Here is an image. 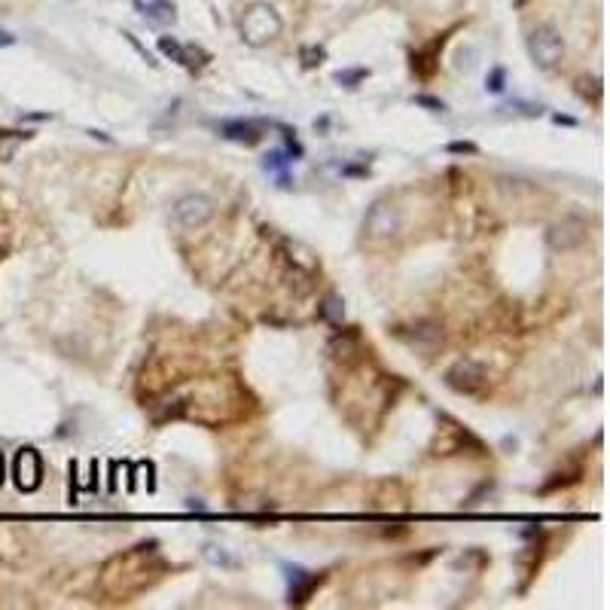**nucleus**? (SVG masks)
Returning a JSON list of instances; mask_svg holds the SVG:
<instances>
[{"label": "nucleus", "instance_id": "obj_1", "mask_svg": "<svg viewBox=\"0 0 610 610\" xmlns=\"http://www.w3.org/2000/svg\"><path fill=\"white\" fill-rule=\"evenodd\" d=\"M281 28H284V22H281L278 9L269 6V4H250L238 18L241 40L244 43H250V46L272 43V40L281 34Z\"/></svg>", "mask_w": 610, "mask_h": 610}, {"label": "nucleus", "instance_id": "obj_2", "mask_svg": "<svg viewBox=\"0 0 610 610\" xmlns=\"http://www.w3.org/2000/svg\"><path fill=\"white\" fill-rule=\"evenodd\" d=\"M152 555H159V546H156V543H140V546L131 549V553L116 555V558H113V562H116L119 567H126V571H128V574H119L122 586L116 589V592L128 595V592H138V589L150 586V577H144V574H152V571H150V565H147Z\"/></svg>", "mask_w": 610, "mask_h": 610}, {"label": "nucleus", "instance_id": "obj_3", "mask_svg": "<svg viewBox=\"0 0 610 610\" xmlns=\"http://www.w3.org/2000/svg\"><path fill=\"white\" fill-rule=\"evenodd\" d=\"M528 55L537 67L555 70L565 61V37L553 25H540L528 34Z\"/></svg>", "mask_w": 610, "mask_h": 610}, {"label": "nucleus", "instance_id": "obj_4", "mask_svg": "<svg viewBox=\"0 0 610 610\" xmlns=\"http://www.w3.org/2000/svg\"><path fill=\"white\" fill-rule=\"evenodd\" d=\"M400 226H403L400 208H396L394 201H384V199L372 201L370 211H366V217H363V232H366V238H372V241L394 238L396 232H400Z\"/></svg>", "mask_w": 610, "mask_h": 610}, {"label": "nucleus", "instance_id": "obj_5", "mask_svg": "<svg viewBox=\"0 0 610 610\" xmlns=\"http://www.w3.org/2000/svg\"><path fill=\"white\" fill-rule=\"evenodd\" d=\"M443 382L449 384V388L455 391V394H464V396H473V394H479L485 384H488V372H485V366L482 363H476V360H470V357H464V360H455L449 370H445V375H443Z\"/></svg>", "mask_w": 610, "mask_h": 610}, {"label": "nucleus", "instance_id": "obj_6", "mask_svg": "<svg viewBox=\"0 0 610 610\" xmlns=\"http://www.w3.org/2000/svg\"><path fill=\"white\" fill-rule=\"evenodd\" d=\"M214 217V201L205 192H187L174 201V220L183 229H201Z\"/></svg>", "mask_w": 610, "mask_h": 610}, {"label": "nucleus", "instance_id": "obj_7", "mask_svg": "<svg viewBox=\"0 0 610 610\" xmlns=\"http://www.w3.org/2000/svg\"><path fill=\"white\" fill-rule=\"evenodd\" d=\"M583 241H586V223L577 217H565L562 223L549 226V232H546V244L553 250H574Z\"/></svg>", "mask_w": 610, "mask_h": 610}, {"label": "nucleus", "instance_id": "obj_8", "mask_svg": "<svg viewBox=\"0 0 610 610\" xmlns=\"http://www.w3.org/2000/svg\"><path fill=\"white\" fill-rule=\"evenodd\" d=\"M16 485L22 488V492H34L43 479V464H40V455L34 449H22L16 455Z\"/></svg>", "mask_w": 610, "mask_h": 610}, {"label": "nucleus", "instance_id": "obj_9", "mask_svg": "<svg viewBox=\"0 0 610 610\" xmlns=\"http://www.w3.org/2000/svg\"><path fill=\"white\" fill-rule=\"evenodd\" d=\"M217 131H220V138L235 140V144H244V147H257L262 140V126L253 119H223Z\"/></svg>", "mask_w": 610, "mask_h": 610}, {"label": "nucleus", "instance_id": "obj_10", "mask_svg": "<svg viewBox=\"0 0 610 610\" xmlns=\"http://www.w3.org/2000/svg\"><path fill=\"white\" fill-rule=\"evenodd\" d=\"M290 574V604H305L309 595L318 589L321 583V574H311V571H302V567H287Z\"/></svg>", "mask_w": 610, "mask_h": 610}, {"label": "nucleus", "instance_id": "obj_11", "mask_svg": "<svg viewBox=\"0 0 610 610\" xmlns=\"http://www.w3.org/2000/svg\"><path fill=\"white\" fill-rule=\"evenodd\" d=\"M281 257L290 262L293 266V272H305V274H311L314 269H318V262H314V253L309 250V248H302L299 241H290V238H284L281 241Z\"/></svg>", "mask_w": 610, "mask_h": 610}, {"label": "nucleus", "instance_id": "obj_12", "mask_svg": "<svg viewBox=\"0 0 610 610\" xmlns=\"http://www.w3.org/2000/svg\"><path fill=\"white\" fill-rule=\"evenodd\" d=\"M135 9L150 25H171L174 22V4H171V0H135Z\"/></svg>", "mask_w": 610, "mask_h": 610}, {"label": "nucleus", "instance_id": "obj_13", "mask_svg": "<svg viewBox=\"0 0 610 610\" xmlns=\"http://www.w3.org/2000/svg\"><path fill=\"white\" fill-rule=\"evenodd\" d=\"M403 339L409 342L412 348H418L424 354H433L443 345V330L436 327V323H421V327H415L409 336H403Z\"/></svg>", "mask_w": 610, "mask_h": 610}, {"label": "nucleus", "instance_id": "obj_14", "mask_svg": "<svg viewBox=\"0 0 610 610\" xmlns=\"http://www.w3.org/2000/svg\"><path fill=\"white\" fill-rule=\"evenodd\" d=\"M211 61V55L205 52L201 46H192V43H183V67L187 70H201Z\"/></svg>", "mask_w": 610, "mask_h": 610}, {"label": "nucleus", "instance_id": "obj_15", "mask_svg": "<svg viewBox=\"0 0 610 610\" xmlns=\"http://www.w3.org/2000/svg\"><path fill=\"white\" fill-rule=\"evenodd\" d=\"M299 58H302V67H305V70L321 67L323 58H327V49H323V46H302V49H299Z\"/></svg>", "mask_w": 610, "mask_h": 610}, {"label": "nucleus", "instance_id": "obj_16", "mask_svg": "<svg viewBox=\"0 0 610 610\" xmlns=\"http://www.w3.org/2000/svg\"><path fill=\"white\" fill-rule=\"evenodd\" d=\"M159 52L171 61H177V65H183V43H177L174 37H159Z\"/></svg>", "mask_w": 610, "mask_h": 610}, {"label": "nucleus", "instance_id": "obj_17", "mask_svg": "<svg viewBox=\"0 0 610 610\" xmlns=\"http://www.w3.org/2000/svg\"><path fill=\"white\" fill-rule=\"evenodd\" d=\"M366 77H370V70H363V67L339 70V74H336V83H342L345 89H357V83H360V79H366Z\"/></svg>", "mask_w": 610, "mask_h": 610}, {"label": "nucleus", "instance_id": "obj_18", "mask_svg": "<svg viewBox=\"0 0 610 610\" xmlns=\"http://www.w3.org/2000/svg\"><path fill=\"white\" fill-rule=\"evenodd\" d=\"M342 314H345V309H342V299H339V296H327V299H323V305H321V318H327V321H342Z\"/></svg>", "mask_w": 610, "mask_h": 610}, {"label": "nucleus", "instance_id": "obj_19", "mask_svg": "<svg viewBox=\"0 0 610 610\" xmlns=\"http://www.w3.org/2000/svg\"><path fill=\"white\" fill-rule=\"evenodd\" d=\"M485 89H488V92H504V89H506V70H504V67H492V70H488Z\"/></svg>", "mask_w": 610, "mask_h": 610}, {"label": "nucleus", "instance_id": "obj_20", "mask_svg": "<svg viewBox=\"0 0 610 610\" xmlns=\"http://www.w3.org/2000/svg\"><path fill=\"white\" fill-rule=\"evenodd\" d=\"M205 555L211 558L214 565H226V567L235 565V558L226 555V549H223V546H214V543H208V546H205Z\"/></svg>", "mask_w": 610, "mask_h": 610}, {"label": "nucleus", "instance_id": "obj_21", "mask_svg": "<svg viewBox=\"0 0 610 610\" xmlns=\"http://www.w3.org/2000/svg\"><path fill=\"white\" fill-rule=\"evenodd\" d=\"M412 101H415V104H418V107H427V110H431V113H443V110H445V104H443V101H440V98H431V95H415Z\"/></svg>", "mask_w": 610, "mask_h": 610}, {"label": "nucleus", "instance_id": "obj_22", "mask_svg": "<svg viewBox=\"0 0 610 610\" xmlns=\"http://www.w3.org/2000/svg\"><path fill=\"white\" fill-rule=\"evenodd\" d=\"M287 162H290V156H287V152H269L262 165H266V171H278V168H284V165H287Z\"/></svg>", "mask_w": 610, "mask_h": 610}, {"label": "nucleus", "instance_id": "obj_23", "mask_svg": "<svg viewBox=\"0 0 610 610\" xmlns=\"http://www.w3.org/2000/svg\"><path fill=\"white\" fill-rule=\"evenodd\" d=\"M449 152H476V144H467V140H455V144H449Z\"/></svg>", "mask_w": 610, "mask_h": 610}, {"label": "nucleus", "instance_id": "obj_24", "mask_svg": "<svg viewBox=\"0 0 610 610\" xmlns=\"http://www.w3.org/2000/svg\"><path fill=\"white\" fill-rule=\"evenodd\" d=\"M13 43H16V37L6 34V30H0V46H13Z\"/></svg>", "mask_w": 610, "mask_h": 610}, {"label": "nucleus", "instance_id": "obj_25", "mask_svg": "<svg viewBox=\"0 0 610 610\" xmlns=\"http://www.w3.org/2000/svg\"><path fill=\"white\" fill-rule=\"evenodd\" d=\"M187 506H189V510H205V504H201V501H196V497H192V501H189Z\"/></svg>", "mask_w": 610, "mask_h": 610}, {"label": "nucleus", "instance_id": "obj_26", "mask_svg": "<svg viewBox=\"0 0 610 610\" xmlns=\"http://www.w3.org/2000/svg\"><path fill=\"white\" fill-rule=\"evenodd\" d=\"M0 482H4V455H0Z\"/></svg>", "mask_w": 610, "mask_h": 610}]
</instances>
